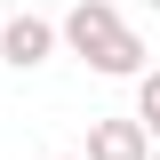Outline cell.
Instances as JSON below:
<instances>
[{
  "instance_id": "obj_1",
  "label": "cell",
  "mask_w": 160,
  "mask_h": 160,
  "mask_svg": "<svg viewBox=\"0 0 160 160\" xmlns=\"http://www.w3.org/2000/svg\"><path fill=\"white\" fill-rule=\"evenodd\" d=\"M72 40H80V56H96L104 72H128V64H136V40H128V24H120L112 8H80Z\"/></svg>"
},
{
  "instance_id": "obj_3",
  "label": "cell",
  "mask_w": 160,
  "mask_h": 160,
  "mask_svg": "<svg viewBox=\"0 0 160 160\" xmlns=\"http://www.w3.org/2000/svg\"><path fill=\"white\" fill-rule=\"evenodd\" d=\"M96 160H144L136 128H128V120H104V128H96Z\"/></svg>"
},
{
  "instance_id": "obj_4",
  "label": "cell",
  "mask_w": 160,
  "mask_h": 160,
  "mask_svg": "<svg viewBox=\"0 0 160 160\" xmlns=\"http://www.w3.org/2000/svg\"><path fill=\"white\" fill-rule=\"evenodd\" d=\"M144 120H160V80H152V88H144Z\"/></svg>"
},
{
  "instance_id": "obj_2",
  "label": "cell",
  "mask_w": 160,
  "mask_h": 160,
  "mask_svg": "<svg viewBox=\"0 0 160 160\" xmlns=\"http://www.w3.org/2000/svg\"><path fill=\"white\" fill-rule=\"evenodd\" d=\"M0 48H8V64H40V48H48V24H8V32H0Z\"/></svg>"
}]
</instances>
